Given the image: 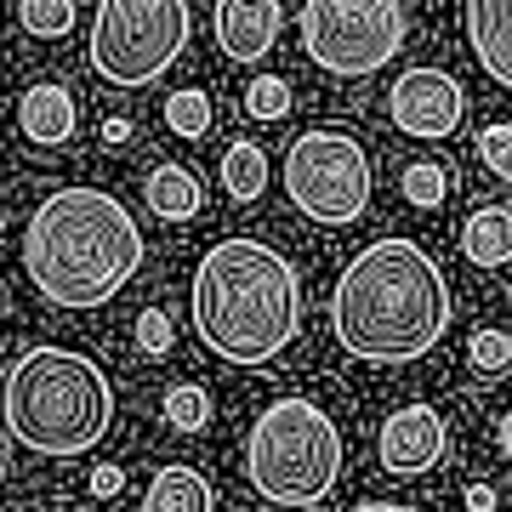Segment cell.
I'll list each match as a JSON object with an SVG mask.
<instances>
[{
  "mask_svg": "<svg viewBox=\"0 0 512 512\" xmlns=\"http://www.w3.org/2000/svg\"><path fill=\"white\" fill-rule=\"evenodd\" d=\"M353 512H410V507H399V501H365V507H353Z\"/></svg>",
  "mask_w": 512,
  "mask_h": 512,
  "instance_id": "cell-30",
  "label": "cell"
},
{
  "mask_svg": "<svg viewBox=\"0 0 512 512\" xmlns=\"http://www.w3.org/2000/svg\"><path fill=\"white\" fill-rule=\"evenodd\" d=\"M461 256L473 268H501L512 262V211L507 205H478L461 228Z\"/></svg>",
  "mask_w": 512,
  "mask_h": 512,
  "instance_id": "cell-16",
  "label": "cell"
},
{
  "mask_svg": "<svg viewBox=\"0 0 512 512\" xmlns=\"http://www.w3.org/2000/svg\"><path fill=\"white\" fill-rule=\"evenodd\" d=\"M330 330H336V342L353 359L410 365L450 330L444 268L421 251L416 239H376L336 279Z\"/></svg>",
  "mask_w": 512,
  "mask_h": 512,
  "instance_id": "cell-1",
  "label": "cell"
},
{
  "mask_svg": "<svg viewBox=\"0 0 512 512\" xmlns=\"http://www.w3.org/2000/svg\"><path fill=\"white\" fill-rule=\"evenodd\" d=\"M143 268V228L103 188H57L23 228V274L52 308H103Z\"/></svg>",
  "mask_w": 512,
  "mask_h": 512,
  "instance_id": "cell-2",
  "label": "cell"
},
{
  "mask_svg": "<svg viewBox=\"0 0 512 512\" xmlns=\"http://www.w3.org/2000/svg\"><path fill=\"white\" fill-rule=\"evenodd\" d=\"M18 23H23L35 40H63V35L74 29V6H69V0H23V6H18Z\"/></svg>",
  "mask_w": 512,
  "mask_h": 512,
  "instance_id": "cell-19",
  "label": "cell"
},
{
  "mask_svg": "<svg viewBox=\"0 0 512 512\" xmlns=\"http://www.w3.org/2000/svg\"><path fill=\"white\" fill-rule=\"evenodd\" d=\"M126 490V473L120 467H92V495L103 501V495H120Z\"/></svg>",
  "mask_w": 512,
  "mask_h": 512,
  "instance_id": "cell-26",
  "label": "cell"
},
{
  "mask_svg": "<svg viewBox=\"0 0 512 512\" xmlns=\"http://www.w3.org/2000/svg\"><path fill=\"white\" fill-rule=\"evenodd\" d=\"M296 29H302V52L325 74L359 80L399 57L410 23L393 0H308L296 12Z\"/></svg>",
  "mask_w": 512,
  "mask_h": 512,
  "instance_id": "cell-8",
  "label": "cell"
},
{
  "mask_svg": "<svg viewBox=\"0 0 512 512\" xmlns=\"http://www.w3.org/2000/svg\"><path fill=\"white\" fill-rule=\"evenodd\" d=\"M137 348H143L148 359H160V353L171 348V319H165L160 308H143V319H137Z\"/></svg>",
  "mask_w": 512,
  "mask_h": 512,
  "instance_id": "cell-25",
  "label": "cell"
},
{
  "mask_svg": "<svg viewBox=\"0 0 512 512\" xmlns=\"http://www.w3.org/2000/svg\"><path fill=\"white\" fill-rule=\"evenodd\" d=\"M0 478H6V461H0Z\"/></svg>",
  "mask_w": 512,
  "mask_h": 512,
  "instance_id": "cell-32",
  "label": "cell"
},
{
  "mask_svg": "<svg viewBox=\"0 0 512 512\" xmlns=\"http://www.w3.org/2000/svg\"><path fill=\"white\" fill-rule=\"evenodd\" d=\"M0 325H6V291H0Z\"/></svg>",
  "mask_w": 512,
  "mask_h": 512,
  "instance_id": "cell-31",
  "label": "cell"
},
{
  "mask_svg": "<svg viewBox=\"0 0 512 512\" xmlns=\"http://www.w3.org/2000/svg\"><path fill=\"white\" fill-rule=\"evenodd\" d=\"M165 421L177 427V433H200L205 421H211V399H205V387L183 382L165 393Z\"/></svg>",
  "mask_w": 512,
  "mask_h": 512,
  "instance_id": "cell-20",
  "label": "cell"
},
{
  "mask_svg": "<svg viewBox=\"0 0 512 512\" xmlns=\"http://www.w3.org/2000/svg\"><path fill=\"white\" fill-rule=\"evenodd\" d=\"M285 194L308 222H325V228L359 222L370 194H376V171H370L365 143L336 126L302 131L291 154H285Z\"/></svg>",
  "mask_w": 512,
  "mask_h": 512,
  "instance_id": "cell-7",
  "label": "cell"
},
{
  "mask_svg": "<svg viewBox=\"0 0 512 512\" xmlns=\"http://www.w3.org/2000/svg\"><path fill=\"white\" fill-rule=\"evenodd\" d=\"M467 507H473V512H495V490H490V484H473V490H467Z\"/></svg>",
  "mask_w": 512,
  "mask_h": 512,
  "instance_id": "cell-27",
  "label": "cell"
},
{
  "mask_svg": "<svg viewBox=\"0 0 512 512\" xmlns=\"http://www.w3.org/2000/svg\"><path fill=\"white\" fill-rule=\"evenodd\" d=\"M217 46L234 63H262V57L274 52L279 40V23H285V6H274V0H222L217 12Z\"/></svg>",
  "mask_w": 512,
  "mask_h": 512,
  "instance_id": "cell-11",
  "label": "cell"
},
{
  "mask_svg": "<svg viewBox=\"0 0 512 512\" xmlns=\"http://www.w3.org/2000/svg\"><path fill=\"white\" fill-rule=\"evenodd\" d=\"M143 200H148V211H154V217L188 222V217H200V211H205V183L188 171V165L165 160V165H154V171H148Z\"/></svg>",
  "mask_w": 512,
  "mask_h": 512,
  "instance_id": "cell-14",
  "label": "cell"
},
{
  "mask_svg": "<svg viewBox=\"0 0 512 512\" xmlns=\"http://www.w3.org/2000/svg\"><path fill=\"white\" fill-rule=\"evenodd\" d=\"M194 330L228 365H268L302 330V279L262 239H222L194 268Z\"/></svg>",
  "mask_w": 512,
  "mask_h": 512,
  "instance_id": "cell-3",
  "label": "cell"
},
{
  "mask_svg": "<svg viewBox=\"0 0 512 512\" xmlns=\"http://www.w3.org/2000/svg\"><path fill=\"white\" fill-rule=\"evenodd\" d=\"M18 126L23 137L35 148H63L80 126V114H74V92L69 86H57V80H35L29 92L18 97Z\"/></svg>",
  "mask_w": 512,
  "mask_h": 512,
  "instance_id": "cell-12",
  "label": "cell"
},
{
  "mask_svg": "<svg viewBox=\"0 0 512 512\" xmlns=\"http://www.w3.org/2000/svg\"><path fill=\"white\" fill-rule=\"evenodd\" d=\"M222 188H228L239 205L262 200V194H268V154L256 143H245V137H234V143L222 148Z\"/></svg>",
  "mask_w": 512,
  "mask_h": 512,
  "instance_id": "cell-17",
  "label": "cell"
},
{
  "mask_svg": "<svg viewBox=\"0 0 512 512\" xmlns=\"http://www.w3.org/2000/svg\"><path fill=\"white\" fill-rule=\"evenodd\" d=\"M194 12L183 0H103L92 23V69L109 86H154L188 52Z\"/></svg>",
  "mask_w": 512,
  "mask_h": 512,
  "instance_id": "cell-6",
  "label": "cell"
},
{
  "mask_svg": "<svg viewBox=\"0 0 512 512\" xmlns=\"http://www.w3.org/2000/svg\"><path fill=\"white\" fill-rule=\"evenodd\" d=\"M165 126L177 131V137H188V143H200L205 131H211V97H205L200 86L171 92L165 97Z\"/></svg>",
  "mask_w": 512,
  "mask_h": 512,
  "instance_id": "cell-18",
  "label": "cell"
},
{
  "mask_svg": "<svg viewBox=\"0 0 512 512\" xmlns=\"http://www.w3.org/2000/svg\"><path fill=\"white\" fill-rule=\"evenodd\" d=\"M495 444H501V456L512 461V410L501 416V427H495Z\"/></svg>",
  "mask_w": 512,
  "mask_h": 512,
  "instance_id": "cell-29",
  "label": "cell"
},
{
  "mask_svg": "<svg viewBox=\"0 0 512 512\" xmlns=\"http://www.w3.org/2000/svg\"><path fill=\"white\" fill-rule=\"evenodd\" d=\"M103 143H131V120H120V114L103 120Z\"/></svg>",
  "mask_w": 512,
  "mask_h": 512,
  "instance_id": "cell-28",
  "label": "cell"
},
{
  "mask_svg": "<svg viewBox=\"0 0 512 512\" xmlns=\"http://www.w3.org/2000/svg\"><path fill=\"white\" fill-rule=\"evenodd\" d=\"M478 160L490 165L501 183H512V126L507 120H495V126L478 131Z\"/></svg>",
  "mask_w": 512,
  "mask_h": 512,
  "instance_id": "cell-24",
  "label": "cell"
},
{
  "mask_svg": "<svg viewBox=\"0 0 512 512\" xmlns=\"http://www.w3.org/2000/svg\"><path fill=\"white\" fill-rule=\"evenodd\" d=\"M0 421L35 456H86L114 421V387L86 353L29 348L0 382Z\"/></svg>",
  "mask_w": 512,
  "mask_h": 512,
  "instance_id": "cell-4",
  "label": "cell"
},
{
  "mask_svg": "<svg viewBox=\"0 0 512 512\" xmlns=\"http://www.w3.org/2000/svg\"><path fill=\"white\" fill-rule=\"evenodd\" d=\"M245 114L251 120H285L291 114V86L279 74H256L251 86H245Z\"/></svg>",
  "mask_w": 512,
  "mask_h": 512,
  "instance_id": "cell-22",
  "label": "cell"
},
{
  "mask_svg": "<svg viewBox=\"0 0 512 512\" xmlns=\"http://www.w3.org/2000/svg\"><path fill=\"white\" fill-rule=\"evenodd\" d=\"M444 194H450V177H444V165H439V160H416L410 171H404V200L416 205V211L439 205Z\"/></svg>",
  "mask_w": 512,
  "mask_h": 512,
  "instance_id": "cell-23",
  "label": "cell"
},
{
  "mask_svg": "<svg viewBox=\"0 0 512 512\" xmlns=\"http://www.w3.org/2000/svg\"><path fill=\"white\" fill-rule=\"evenodd\" d=\"M376 461L393 478H421L444 461V416L433 404H399L376 433Z\"/></svg>",
  "mask_w": 512,
  "mask_h": 512,
  "instance_id": "cell-10",
  "label": "cell"
},
{
  "mask_svg": "<svg viewBox=\"0 0 512 512\" xmlns=\"http://www.w3.org/2000/svg\"><path fill=\"white\" fill-rule=\"evenodd\" d=\"M461 23H467V40H473L478 63L490 69V80L512 92V0H473Z\"/></svg>",
  "mask_w": 512,
  "mask_h": 512,
  "instance_id": "cell-13",
  "label": "cell"
},
{
  "mask_svg": "<svg viewBox=\"0 0 512 512\" xmlns=\"http://www.w3.org/2000/svg\"><path fill=\"white\" fill-rule=\"evenodd\" d=\"M245 478L274 507H319L342 478V433L336 421L302 393L274 399L251 421Z\"/></svg>",
  "mask_w": 512,
  "mask_h": 512,
  "instance_id": "cell-5",
  "label": "cell"
},
{
  "mask_svg": "<svg viewBox=\"0 0 512 512\" xmlns=\"http://www.w3.org/2000/svg\"><path fill=\"white\" fill-rule=\"evenodd\" d=\"M467 365H473L478 376L512 370V336L507 330H473V336H467Z\"/></svg>",
  "mask_w": 512,
  "mask_h": 512,
  "instance_id": "cell-21",
  "label": "cell"
},
{
  "mask_svg": "<svg viewBox=\"0 0 512 512\" xmlns=\"http://www.w3.org/2000/svg\"><path fill=\"white\" fill-rule=\"evenodd\" d=\"M387 114L404 137H421V143H439L461 126L467 114V92L450 69H404L387 92Z\"/></svg>",
  "mask_w": 512,
  "mask_h": 512,
  "instance_id": "cell-9",
  "label": "cell"
},
{
  "mask_svg": "<svg viewBox=\"0 0 512 512\" xmlns=\"http://www.w3.org/2000/svg\"><path fill=\"white\" fill-rule=\"evenodd\" d=\"M137 512H217V495H211L200 467L171 461V467H160V473L148 478V495Z\"/></svg>",
  "mask_w": 512,
  "mask_h": 512,
  "instance_id": "cell-15",
  "label": "cell"
}]
</instances>
